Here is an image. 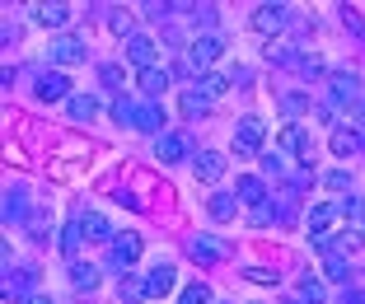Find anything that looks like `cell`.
<instances>
[{"label": "cell", "mask_w": 365, "mask_h": 304, "mask_svg": "<svg viewBox=\"0 0 365 304\" xmlns=\"http://www.w3.org/2000/svg\"><path fill=\"white\" fill-rule=\"evenodd\" d=\"M262 141H267V122L262 117H239V127H235V154H258L262 150Z\"/></svg>", "instance_id": "6da1fadb"}, {"label": "cell", "mask_w": 365, "mask_h": 304, "mask_svg": "<svg viewBox=\"0 0 365 304\" xmlns=\"http://www.w3.org/2000/svg\"><path fill=\"white\" fill-rule=\"evenodd\" d=\"M220 52H225V43H220L215 33H197L192 43H187V61H192L197 70H202V75H206V65L220 61Z\"/></svg>", "instance_id": "7a4b0ae2"}, {"label": "cell", "mask_w": 365, "mask_h": 304, "mask_svg": "<svg viewBox=\"0 0 365 304\" xmlns=\"http://www.w3.org/2000/svg\"><path fill=\"white\" fill-rule=\"evenodd\" d=\"M173 285H178V267L173 262H155L150 272H145V300H164Z\"/></svg>", "instance_id": "3957f363"}, {"label": "cell", "mask_w": 365, "mask_h": 304, "mask_svg": "<svg viewBox=\"0 0 365 304\" xmlns=\"http://www.w3.org/2000/svg\"><path fill=\"white\" fill-rule=\"evenodd\" d=\"M286 19H290L286 5H258L248 23H253V33H262V38H272V43H277V33L286 28Z\"/></svg>", "instance_id": "277c9868"}, {"label": "cell", "mask_w": 365, "mask_h": 304, "mask_svg": "<svg viewBox=\"0 0 365 304\" xmlns=\"http://www.w3.org/2000/svg\"><path fill=\"white\" fill-rule=\"evenodd\" d=\"M47 56H52V65H80V61H89V52H85V43L80 38H52V47H47Z\"/></svg>", "instance_id": "5b68a950"}, {"label": "cell", "mask_w": 365, "mask_h": 304, "mask_svg": "<svg viewBox=\"0 0 365 304\" xmlns=\"http://www.w3.org/2000/svg\"><path fill=\"white\" fill-rule=\"evenodd\" d=\"M127 61L140 65V70H150V65H160V43L155 38H145V33H136L127 43Z\"/></svg>", "instance_id": "8992f818"}, {"label": "cell", "mask_w": 365, "mask_h": 304, "mask_svg": "<svg viewBox=\"0 0 365 304\" xmlns=\"http://www.w3.org/2000/svg\"><path fill=\"white\" fill-rule=\"evenodd\" d=\"M38 98H43V103L66 98V103H71V80H66L61 70H47V75H38Z\"/></svg>", "instance_id": "52a82bcc"}, {"label": "cell", "mask_w": 365, "mask_h": 304, "mask_svg": "<svg viewBox=\"0 0 365 304\" xmlns=\"http://www.w3.org/2000/svg\"><path fill=\"white\" fill-rule=\"evenodd\" d=\"M155 154H160L164 164H178V159H187V136H182V131H164L160 141H155Z\"/></svg>", "instance_id": "ba28073f"}, {"label": "cell", "mask_w": 365, "mask_h": 304, "mask_svg": "<svg viewBox=\"0 0 365 304\" xmlns=\"http://www.w3.org/2000/svg\"><path fill=\"white\" fill-rule=\"evenodd\" d=\"M304 150H309L304 127H300V122H286V127L277 131V154H304Z\"/></svg>", "instance_id": "9c48e42d"}, {"label": "cell", "mask_w": 365, "mask_h": 304, "mask_svg": "<svg viewBox=\"0 0 365 304\" xmlns=\"http://www.w3.org/2000/svg\"><path fill=\"white\" fill-rule=\"evenodd\" d=\"M140 248H145V243H140V234L122 229L118 239H113V262H118V267H131V262L140 258Z\"/></svg>", "instance_id": "30bf717a"}, {"label": "cell", "mask_w": 365, "mask_h": 304, "mask_svg": "<svg viewBox=\"0 0 365 304\" xmlns=\"http://www.w3.org/2000/svg\"><path fill=\"white\" fill-rule=\"evenodd\" d=\"M192 169H197V178H202V183H220L230 164H225V154L206 150V154H197V159H192Z\"/></svg>", "instance_id": "8fae6325"}, {"label": "cell", "mask_w": 365, "mask_h": 304, "mask_svg": "<svg viewBox=\"0 0 365 304\" xmlns=\"http://www.w3.org/2000/svg\"><path fill=\"white\" fill-rule=\"evenodd\" d=\"M333 220H337V206H333V201H319V206H309V239H328Z\"/></svg>", "instance_id": "7c38bea8"}, {"label": "cell", "mask_w": 365, "mask_h": 304, "mask_svg": "<svg viewBox=\"0 0 365 304\" xmlns=\"http://www.w3.org/2000/svg\"><path fill=\"white\" fill-rule=\"evenodd\" d=\"M328 85H333V103H356V98H361V80H356L351 70H333Z\"/></svg>", "instance_id": "4fadbf2b"}, {"label": "cell", "mask_w": 365, "mask_h": 304, "mask_svg": "<svg viewBox=\"0 0 365 304\" xmlns=\"http://www.w3.org/2000/svg\"><path fill=\"white\" fill-rule=\"evenodd\" d=\"M33 23H43V28H66V23H71V5H33Z\"/></svg>", "instance_id": "5bb4252c"}, {"label": "cell", "mask_w": 365, "mask_h": 304, "mask_svg": "<svg viewBox=\"0 0 365 304\" xmlns=\"http://www.w3.org/2000/svg\"><path fill=\"white\" fill-rule=\"evenodd\" d=\"M239 201H244L248 211L262 206V201H267V183H262V178H253V174H244V178H239Z\"/></svg>", "instance_id": "9a60e30c"}, {"label": "cell", "mask_w": 365, "mask_h": 304, "mask_svg": "<svg viewBox=\"0 0 365 304\" xmlns=\"http://www.w3.org/2000/svg\"><path fill=\"white\" fill-rule=\"evenodd\" d=\"M187 253H192V262H202V267H215V262L225 258V248H220L215 239H206V234H202V239H192V243H187Z\"/></svg>", "instance_id": "2e32d148"}, {"label": "cell", "mask_w": 365, "mask_h": 304, "mask_svg": "<svg viewBox=\"0 0 365 304\" xmlns=\"http://www.w3.org/2000/svg\"><path fill=\"white\" fill-rule=\"evenodd\" d=\"M173 85V75H169V65H150V70H140V89H145V94L150 98H160L164 89Z\"/></svg>", "instance_id": "e0dca14e"}, {"label": "cell", "mask_w": 365, "mask_h": 304, "mask_svg": "<svg viewBox=\"0 0 365 304\" xmlns=\"http://www.w3.org/2000/svg\"><path fill=\"white\" fill-rule=\"evenodd\" d=\"M80 229H85V239H118V234H113V225H108V216L103 211H89V216H80Z\"/></svg>", "instance_id": "ac0fdd59"}, {"label": "cell", "mask_w": 365, "mask_h": 304, "mask_svg": "<svg viewBox=\"0 0 365 304\" xmlns=\"http://www.w3.org/2000/svg\"><path fill=\"white\" fill-rule=\"evenodd\" d=\"M206 211H211V220H235L239 216V192H215L206 201Z\"/></svg>", "instance_id": "d6986e66"}, {"label": "cell", "mask_w": 365, "mask_h": 304, "mask_svg": "<svg viewBox=\"0 0 365 304\" xmlns=\"http://www.w3.org/2000/svg\"><path fill=\"white\" fill-rule=\"evenodd\" d=\"M131 127H136V131H160V136H164V108H160V103H140Z\"/></svg>", "instance_id": "ffe728a7"}, {"label": "cell", "mask_w": 365, "mask_h": 304, "mask_svg": "<svg viewBox=\"0 0 365 304\" xmlns=\"http://www.w3.org/2000/svg\"><path fill=\"white\" fill-rule=\"evenodd\" d=\"M66 108H71V117H76V122H94L103 103H98L94 94H71V103H66Z\"/></svg>", "instance_id": "44dd1931"}, {"label": "cell", "mask_w": 365, "mask_h": 304, "mask_svg": "<svg viewBox=\"0 0 365 304\" xmlns=\"http://www.w3.org/2000/svg\"><path fill=\"white\" fill-rule=\"evenodd\" d=\"M71 285H76V290H94L98 285V267L94 262H76V267H71Z\"/></svg>", "instance_id": "7402d4cb"}, {"label": "cell", "mask_w": 365, "mask_h": 304, "mask_svg": "<svg viewBox=\"0 0 365 304\" xmlns=\"http://www.w3.org/2000/svg\"><path fill=\"white\" fill-rule=\"evenodd\" d=\"M206 112H211V98L202 89H187L182 94V117H206Z\"/></svg>", "instance_id": "603a6c76"}, {"label": "cell", "mask_w": 365, "mask_h": 304, "mask_svg": "<svg viewBox=\"0 0 365 304\" xmlns=\"http://www.w3.org/2000/svg\"><path fill=\"white\" fill-rule=\"evenodd\" d=\"M337 216L351 220V225L361 229L365 225V201H361V196H342V201H337Z\"/></svg>", "instance_id": "cb8c5ba5"}, {"label": "cell", "mask_w": 365, "mask_h": 304, "mask_svg": "<svg viewBox=\"0 0 365 304\" xmlns=\"http://www.w3.org/2000/svg\"><path fill=\"white\" fill-rule=\"evenodd\" d=\"M80 243H85V229H80V220H71V225L61 229V253H66V258H76Z\"/></svg>", "instance_id": "d4e9b609"}, {"label": "cell", "mask_w": 365, "mask_h": 304, "mask_svg": "<svg viewBox=\"0 0 365 304\" xmlns=\"http://www.w3.org/2000/svg\"><path fill=\"white\" fill-rule=\"evenodd\" d=\"M197 89H202L206 98H220V94H225V89H230V80L220 75V70H206V75L197 80Z\"/></svg>", "instance_id": "484cf974"}, {"label": "cell", "mask_w": 365, "mask_h": 304, "mask_svg": "<svg viewBox=\"0 0 365 304\" xmlns=\"http://www.w3.org/2000/svg\"><path fill=\"white\" fill-rule=\"evenodd\" d=\"M356 150H361V136L346 131V127H337L333 131V154H356Z\"/></svg>", "instance_id": "4316f807"}, {"label": "cell", "mask_w": 365, "mask_h": 304, "mask_svg": "<svg viewBox=\"0 0 365 304\" xmlns=\"http://www.w3.org/2000/svg\"><path fill=\"white\" fill-rule=\"evenodd\" d=\"M178 304H211V285H206V281H192V285H182Z\"/></svg>", "instance_id": "83f0119b"}, {"label": "cell", "mask_w": 365, "mask_h": 304, "mask_svg": "<svg viewBox=\"0 0 365 304\" xmlns=\"http://www.w3.org/2000/svg\"><path fill=\"white\" fill-rule=\"evenodd\" d=\"M98 80H103V85H113V89H122V80H127V65H122V61L98 65Z\"/></svg>", "instance_id": "f1b7e54d"}, {"label": "cell", "mask_w": 365, "mask_h": 304, "mask_svg": "<svg viewBox=\"0 0 365 304\" xmlns=\"http://www.w3.org/2000/svg\"><path fill=\"white\" fill-rule=\"evenodd\" d=\"M136 108H140V103H131L127 94L113 98V122H122V127H127V122H136Z\"/></svg>", "instance_id": "f546056e"}, {"label": "cell", "mask_w": 365, "mask_h": 304, "mask_svg": "<svg viewBox=\"0 0 365 304\" xmlns=\"http://www.w3.org/2000/svg\"><path fill=\"white\" fill-rule=\"evenodd\" d=\"M108 28H113V33H118V38H127V43H131V38H136V19H131V14H113V19H108Z\"/></svg>", "instance_id": "4dcf8cb0"}, {"label": "cell", "mask_w": 365, "mask_h": 304, "mask_svg": "<svg viewBox=\"0 0 365 304\" xmlns=\"http://www.w3.org/2000/svg\"><path fill=\"white\" fill-rule=\"evenodd\" d=\"M281 112H286V117H300V112H309V98L304 94H281Z\"/></svg>", "instance_id": "1f68e13d"}, {"label": "cell", "mask_w": 365, "mask_h": 304, "mask_svg": "<svg viewBox=\"0 0 365 304\" xmlns=\"http://www.w3.org/2000/svg\"><path fill=\"white\" fill-rule=\"evenodd\" d=\"M323 187H328V192H351V174H346V169H333V174H323Z\"/></svg>", "instance_id": "d6a6232c"}, {"label": "cell", "mask_w": 365, "mask_h": 304, "mask_svg": "<svg viewBox=\"0 0 365 304\" xmlns=\"http://www.w3.org/2000/svg\"><path fill=\"white\" fill-rule=\"evenodd\" d=\"M323 295H328V290H323V281H314V276H304V281H300V300L304 304H323Z\"/></svg>", "instance_id": "836d02e7"}, {"label": "cell", "mask_w": 365, "mask_h": 304, "mask_svg": "<svg viewBox=\"0 0 365 304\" xmlns=\"http://www.w3.org/2000/svg\"><path fill=\"white\" fill-rule=\"evenodd\" d=\"M248 281H253V285H277V272H267V267H248Z\"/></svg>", "instance_id": "e575fe53"}, {"label": "cell", "mask_w": 365, "mask_h": 304, "mask_svg": "<svg viewBox=\"0 0 365 304\" xmlns=\"http://www.w3.org/2000/svg\"><path fill=\"white\" fill-rule=\"evenodd\" d=\"M262 174H286V154H262Z\"/></svg>", "instance_id": "d590c367"}, {"label": "cell", "mask_w": 365, "mask_h": 304, "mask_svg": "<svg viewBox=\"0 0 365 304\" xmlns=\"http://www.w3.org/2000/svg\"><path fill=\"white\" fill-rule=\"evenodd\" d=\"M267 61H281V65H290V61H300V56L290 52V47H277V43H272V47H267Z\"/></svg>", "instance_id": "8d00e7d4"}, {"label": "cell", "mask_w": 365, "mask_h": 304, "mask_svg": "<svg viewBox=\"0 0 365 304\" xmlns=\"http://www.w3.org/2000/svg\"><path fill=\"white\" fill-rule=\"evenodd\" d=\"M24 216V201H19V192H10L5 196V220H19Z\"/></svg>", "instance_id": "74e56055"}, {"label": "cell", "mask_w": 365, "mask_h": 304, "mask_svg": "<svg viewBox=\"0 0 365 304\" xmlns=\"http://www.w3.org/2000/svg\"><path fill=\"white\" fill-rule=\"evenodd\" d=\"M248 220H253V225H272L277 216H272V206L262 201V206H253V211H248Z\"/></svg>", "instance_id": "f35d334b"}, {"label": "cell", "mask_w": 365, "mask_h": 304, "mask_svg": "<svg viewBox=\"0 0 365 304\" xmlns=\"http://www.w3.org/2000/svg\"><path fill=\"white\" fill-rule=\"evenodd\" d=\"M300 70L304 75H323V56H300Z\"/></svg>", "instance_id": "ab89813d"}, {"label": "cell", "mask_w": 365, "mask_h": 304, "mask_svg": "<svg viewBox=\"0 0 365 304\" xmlns=\"http://www.w3.org/2000/svg\"><path fill=\"white\" fill-rule=\"evenodd\" d=\"M24 304H52V300H47V295H29V300H24Z\"/></svg>", "instance_id": "60d3db41"}, {"label": "cell", "mask_w": 365, "mask_h": 304, "mask_svg": "<svg viewBox=\"0 0 365 304\" xmlns=\"http://www.w3.org/2000/svg\"><path fill=\"white\" fill-rule=\"evenodd\" d=\"M356 234H361V243H365V225H361V229H356Z\"/></svg>", "instance_id": "b9f144b4"}, {"label": "cell", "mask_w": 365, "mask_h": 304, "mask_svg": "<svg viewBox=\"0 0 365 304\" xmlns=\"http://www.w3.org/2000/svg\"><path fill=\"white\" fill-rule=\"evenodd\" d=\"M290 304H304V300H290Z\"/></svg>", "instance_id": "7bdbcfd3"}]
</instances>
